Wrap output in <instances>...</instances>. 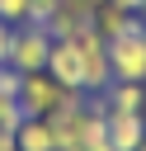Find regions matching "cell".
Segmentation results:
<instances>
[{"label":"cell","instance_id":"cell-21","mask_svg":"<svg viewBox=\"0 0 146 151\" xmlns=\"http://www.w3.org/2000/svg\"><path fill=\"white\" fill-rule=\"evenodd\" d=\"M89 5H94V9H99V0H89Z\"/></svg>","mask_w":146,"mask_h":151},{"label":"cell","instance_id":"cell-15","mask_svg":"<svg viewBox=\"0 0 146 151\" xmlns=\"http://www.w3.org/2000/svg\"><path fill=\"white\" fill-rule=\"evenodd\" d=\"M85 151H113V146H108V137H104V142H89Z\"/></svg>","mask_w":146,"mask_h":151},{"label":"cell","instance_id":"cell-20","mask_svg":"<svg viewBox=\"0 0 146 151\" xmlns=\"http://www.w3.org/2000/svg\"><path fill=\"white\" fill-rule=\"evenodd\" d=\"M137 151H146V137H141V146H137Z\"/></svg>","mask_w":146,"mask_h":151},{"label":"cell","instance_id":"cell-1","mask_svg":"<svg viewBox=\"0 0 146 151\" xmlns=\"http://www.w3.org/2000/svg\"><path fill=\"white\" fill-rule=\"evenodd\" d=\"M71 42H75V52H80V71H85V80H80V90L85 94H99V90H108V80H113V66H108V38L94 28V24H80L75 33H66Z\"/></svg>","mask_w":146,"mask_h":151},{"label":"cell","instance_id":"cell-11","mask_svg":"<svg viewBox=\"0 0 146 151\" xmlns=\"http://www.w3.org/2000/svg\"><path fill=\"white\" fill-rule=\"evenodd\" d=\"M0 19H5L9 28L28 24V0H0Z\"/></svg>","mask_w":146,"mask_h":151},{"label":"cell","instance_id":"cell-5","mask_svg":"<svg viewBox=\"0 0 146 151\" xmlns=\"http://www.w3.org/2000/svg\"><path fill=\"white\" fill-rule=\"evenodd\" d=\"M104 137L113 151H137L141 137H146V118L141 113H127V109H108L104 113Z\"/></svg>","mask_w":146,"mask_h":151},{"label":"cell","instance_id":"cell-7","mask_svg":"<svg viewBox=\"0 0 146 151\" xmlns=\"http://www.w3.org/2000/svg\"><path fill=\"white\" fill-rule=\"evenodd\" d=\"M104 38H118V33H127V28H137L141 19L137 14H127L122 5H113V0H99V9H94V19H89Z\"/></svg>","mask_w":146,"mask_h":151},{"label":"cell","instance_id":"cell-14","mask_svg":"<svg viewBox=\"0 0 146 151\" xmlns=\"http://www.w3.org/2000/svg\"><path fill=\"white\" fill-rule=\"evenodd\" d=\"M113 5H122L127 14H141V5H146V0H113Z\"/></svg>","mask_w":146,"mask_h":151},{"label":"cell","instance_id":"cell-3","mask_svg":"<svg viewBox=\"0 0 146 151\" xmlns=\"http://www.w3.org/2000/svg\"><path fill=\"white\" fill-rule=\"evenodd\" d=\"M47 52H52V28L47 24H19L9 38V66L19 76L47 71Z\"/></svg>","mask_w":146,"mask_h":151},{"label":"cell","instance_id":"cell-6","mask_svg":"<svg viewBox=\"0 0 146 151\" xmlns=\"http://www.w3.org/2000/svg\"><path fill=\"white\" fill-rule=\"evenodd\" d=\"M47 76H52V80H61V85H71V90H80L85 71H80V52H75V42H71V38H52Z\"/></svg>","mask_w":146,"mask_h":151},{"label":"cell","instance_id":"cell-16","mask_svg":"<svg viewBox=\"0 0 146 151\" xmlns=\"http://www.w3.org/2000/svg\"><path fill=\"white\" fill-rule=\"evenodd\" d=\"M0 151H19V146H14V132H9L5 142H0Z\"/></svg>","mask_w":146,"mask_h":151},{"label":"cell","instance_id":"cell-2","mask_svg":"<svg viewBox=\"0 0 146 151\" xmlns=\"http://www.w3.org/2000/svg\"><path fill=\"white\" fill-rule=\"evenodd\" d=\"M80 99H85V90H71V85L52 80L47 71H33V76L19 80V104H24L28 118H47V113H57L66 104H80Z\"/></svg>","mask_w":146,"mask_h":151},{"label":"cell","instance_id":"cell-13","mask_svg":"<svg viewBox=\"0 0 146 151\" xmlns=\"http://www.w3.org/2000/svg\"><path fill=\"white\" fill-rule=\"evenodd\" d=\"M9 38H14V28H9L5 19H0V66L9 61Z\"/></svg>","mask_w":146,"mask_h":151},{"label":"cell","instance_id":"cell-9","mask_svg":"<svg viewBox=\"0 0 146 151\" xmlns=\"http://www.w3.org/2000/svg\"><path fill=\"white\" fill-rule=\"evenodd\" d=\"M14 146L19 151H57V137H52L47 118H24L14 132Z\"/></svg>","mask_w":146,"mask_h":151},{"label":"cell","instance_id":"cell-10","mask_svg":"<svg viewBox=\"0 0 146 151\" xmlns=\"http://www.w3.org/2000/svg\"><path fill=\"white\" fill-rule=\"evenodd\" d=\"M28 113H24V104H19V94H9V90H0V127L5 132H19V123H24Z\"/></svg>","mask_w":146,"mask_h":151},{"label":"cell","instance_id":"cell-4","mask_svg":"<svg viewBox=\"0 0 146 151\" xmlns=\"http://www.w3.org/2000/svg\"><path fill=\"white\" fill-rule=\"evenodd\" d=\"M108 66H113V80H141L146 85V24L108 38Z\"/></svg>","mask_w":146,"mask_h":151},{"label":"cell","instance_id":"cell-19","mask_svg":"<svg viewBox=\"0 0 146 151\" xmlns=\"http://www.w3.org/2000/svg\"><path fill=\"white\" fill-rule=\"evenodd\" d=\"M5 137H9V132H5V127H0V142H5Z\"/></svg>","mask_w":146,"mask_h":151},{"label":"cell","instance_id":"cell-17","mask_svg":"<svg viewBox=\"0 0 146 151\" xmlns=\"http://www.w3.org/2000/svg\"><path fill=\"white\" fill-rule=\"evenodd\" d=\"M57 151H85V146H57Z\"/></svg>","mask_w":146,"mask_h":151},{"label":"cell","instance_id":"cell-8","mask_svg":"<svg viewBox=\"0 0 146 151\" xmlns=\"http://www.w3.org/2000/svg\"><path fill=\"white\" fill-rule=\"evenodd\" d=\"M108 99V109H127V113H141L146 109V85L141 80H108V90H99Z\"/></svg>","mask_w":146,"mask_h":151},{"label":"cell","instance_id":"cell-12","mask_svg":"<svg viewBox=\"0 0 146 151\" xmlns=\"http://www.w3.org/2000/svg\"><path fill=\"white\" fill-rule=\"evenodd\" d=\"M57 9V0H28V24H47Z\"/></svg>","mask_w":146,"mask_h":151},{"label":"cell","instance_id":"cell-18","mask_svg":"<svg viewBox=\"0 0 146 151\" xmlns=\"http://www.w3.org/2000/svg\"><path fill=\"white\" fill-rule=\"evenodd\" d=\"M137 19H141V24H146V5H141V14H137Z\"/></svg>","mask_w":146,"mask_h":151}]
</instances>
